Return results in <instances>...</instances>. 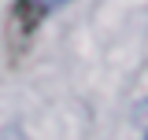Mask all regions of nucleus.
Returning <instances> with one entry per match:
<instances>
[{
	"label": "nucleus",
	"mask_w": 148,
	"mask_h": 140,
	"mask_svg": "<svg viewBox=\"0 0 148 140\" xmlns=\"http://www.w3.org/2000/svg\"><path fill=\"white\" fill-rule=\"evenodd\" d=\"M45 15H48V11H45L37 0H15V4H11V11H8V41H11L15 52H26V44H30L34 33L41 30Z\"/></svg>",
	"instance_id": "nucleus-1"
},
{
	"label": "nucleus",
	"mask_w": 148,
	"mask_h": 140,
	"mask_svg": "<svg viewBox=\"0 0 148 140\" xmlns=\"http://www.w3.org/2000/svg\"><path fill=\"white\" fill-rule=\"evenodd\" d=\"M45 11H56V7H63V4H71V0H37Z\"/></svg>",
	"instance_id": "nucleus-2"
}]
</instances>
